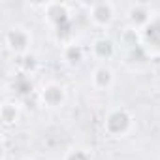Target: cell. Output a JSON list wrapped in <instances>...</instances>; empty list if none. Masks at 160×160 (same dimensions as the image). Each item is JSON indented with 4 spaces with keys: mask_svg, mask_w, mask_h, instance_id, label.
<instances>
[{
    "mask_svg": "<svg viewBox=\"0 0 160 160\" xmlns=\"http://www.w3.org/2000/svg\"><path fill=\"white\" fill-rule=\"evenodd\" d=\"M134 124H136V119H134L132 111L122 106L111 108L104 117V132L113 139L126 138L134 130Z\"/></svg>",
    "mask_w": 160,
    "mask_h": 160,
    "instance_id": "cell-1",
    "label": "cell"
},
{
    "mask_svg": "<svg viewBox=\"0 0 160 160\" xmlns=\"http://www.w3.org/2000/svg\"><path fill=\"white\" fill-rule=\"evenodd\" d=\"M32 43H34V36L32 32L23 27V25H12L6 32H4V45L10 53H13L17 58L19 57H25V55H30V49H32Z\"/></svg>",
    "mask_w": 160,
    "mask_h": 160,
    "instance_id": "cell-2",
    "label": "cell"
},
{
    "mask_svg": "<svg viewBox=\"0 0 160 160\" xmlns=\"http://www.w3.org/2000/svg\"><path fill=\"white\" fill-rule=\"evenodd\" d=\"M87 17L94 28H109L117 17V6L113 2H92L87 6Z\"/></svg>",
    "mask_w": 160,
    "mask_h": 160,
    "instance_id": "cell-3",
    "label": "cell"
},
{
    "mask_svg": "<svg viewBox=\"0 0 160 160\" xmlns=\"http://www.w3.org/2000/svg\"><path fill=\"white\" fill-rule=\"evenodd\" d=\"M38 100L43 108L57 109L66 102V87L58 81H47L38 89Z\"/></svg>",
    "mask_w": 160,
    "mask_h": 160,
    "instance_id": "cell-4",
    "label": "cell"
},
{
    "mask_svg": "<svg viewBox=\"0 0 160 160\" xmlns=\"http://www.w3.org/2000/svg\"><path fill=\"white\" fill-rule=\"evenodd\" d=\"M152 17H154V12H152L151 4H147V2H134L126 10V21H128L130 28H134L138 32H141L152 21Z\"/></svg>",
    "mask_w": 160,
    "mask_h": 160,
    "instance_id": "cell-5",
    "label": "cell"
},
{
    "mask_svg": "<svg viewBox=\"0 0 160 160\" xmlns=\"http://www.w3.org/2000/svg\"><path fill=\"white\" fill-rule=\"evenodd\" d=\"M43 19L47 21V25L53 30L60 28V27L72 23L70 6L66 2H47V4H43Z\"/></svg>",
    "mask_w": 160,
    "mask_h": 160,
    "instance_id": "cell-6",
    "label": "cell"
},
{
    "mask_svg": "<svg viewBox=\"0 0 160 160\" xmlns=\"http://www.w3.org/2000/svg\"><path fill=\"white\" fill-rule=\"evenodd\" d=\"M139 38L145 53L160 55V13H154L152 21L139 32Z\"/></svg>",
    "mask_w": 160,
    "mask_h": 160,
    "instance_id": "cell-7",
    "label": "cell"
},
{
    "mask_svg": "<svg viewBox=\"0 0 160 160\" xmlns=\"http://www.w3.org/2000/svg\"><path fill=\"white\" fill-rule=\"evenodd\" d=\"M91 55L98 60V64H108V60L117 55V43L109 36H98L91 43Z\"/></svg>",
    "mask_w": 160,
    "mask_h": 160,
    "instance_id": "cell-8",
    "label": "cell"
},
{
    "mask_svg": "<svg viewBox=\"0 0 160 160\" xmlns=\"http://www.w3.org/2000/svg\"><path fill=\"white\" fill-rule=\"evenodd\" d=\"M91 85L94 91H109L115 85V72L109 64H96L91 72Z\"/></svg>",
    "mask_w": 160,
    "mask_h": 160,
    "instance_id": "cell-9",
    "label": "cell"
},
{
    "mask_svg": "<svg viewBox=\"0 0 160 160\" xmlns=\"http://www.w3.org/2000/svg\"><path fill=\"white\" fill-rule=\"evenodd\" d=\"M0 119L4 126H15L21 119V106L17 100H4L0 108Z\"/></svg>",
    "mask_w": 160,
    "mask_h": 160,
    "instance_id": "cell-10",
    "label": "cell"
},
{
    "mask_svg": "<svg viewBox=\"0 0 160 160\" xmlns=\"http://www.w3.org/2000/svg\"><path fill=\"white\" fill-rule=\"evenodd\" d=\"M85 57H87L85 47L79 45L77 42H73V43L62 47V58H64V62L70 64V66H79V64L85 60Z\"/></svg>",
    "mask_w": 160,
    "mask_h": 160,
    "instance_id": "cell-11",
    "label": "cell"
},
{
    "mask_svg": "<svg viewBox=\"0 0 160 160\" xmlns=\"http://www.w3.org/2000/svg\"><path fill=\"white\" fill-rule=\"evenodd\" d=\"M13 89H15V94L17 96H27L34 91V81H32V77L30 73H23L19 72L13 79Z\"/></svg>",
    "mask_w": 160,
    "mask_h": 160,
    "instance_id": "cell-12",
    "label": "cell"
},
{
    "mask_svg": "<svg viewBox=\"0 0 160 160\" xmlns=\"http://www.w3.org/2000/svg\"><path fill=\"white\" fill-rule=\"evenodd\" d=\"M62 160H92V152L85 147H73L64 152Z\"/></svg>",
    "mask_w": 160,
    "mask_h": 160,
    "instance_id": "cell-13",
    "label": "cell"
},
{
    "mask_svg": "<svg viewBox=\"0 0 160 160\" xmlns=\"http://www.w3.org/2000/svg\"><path fill=\"white\" fill-rule=\"evenodd\" d=\"M23 160H34V158H23Z\"/></svg>",
    "mask_w": 160,
    "mask_h": 160,
    "instance_id": "cell-14",
    "label": "cell"
}]
</instances>
